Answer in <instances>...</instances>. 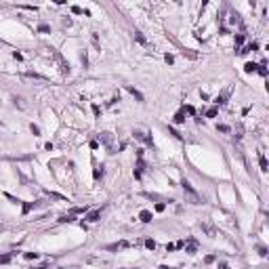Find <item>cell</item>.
<instances>
[{
    "label": "cell",
    "mask_w": 269,
    "mask_h": 269,
    "mask_svg": "<svg viewBox=\"0 0 269 269\" xmlns=\"http://www.w3.org/2000/svg\"><path fill=\"white\" fill-rule=\"evenodd\" d=\"M181 187H183V191L187 194V202H191V204H200V202H202V200H200V196H198V191L189 185L187 179H183V181H181Z\"/></svg>",
    "instance_id": "cell-1"
},
{
    "label": "cell",
    "mask_w": 269,
    "mask_h": 269,
    "mask_svg": "<svg viewBox=\"0 0 269 269\" xmlns=\"http://www.w3.org/2000/svg\"><path fill=\"white\" fill-rule=\"evenodd\" d=\"M101 143L109 149V153H114V137H112V132H101Z\"/></svg>",
    "instance_id": "cell-2"
},
{
    "label": "cell",
    "mask_w": 269,
    "mask_h": 269,
    "mask_svg": "<svg viewBox=\"0 0 269 269\" xmlns=\"http://www.w3.org/2000/svg\"><path fill=\"white\" fill-rule=\"evenodd\" d=\"M55 59H57V61H59V65H61V71H63V74H70V65L65 63V59L61 57L59 53H55Z\"/></svg>",
    "instance_id": "cell-3"
},
{
    "label": "cell",
    "mask_w": 269,
    "mask_h": 269,
    "mask_svg": "<svg viewBox=\"0 0 269 269\" xmlns=\"http://www.w3.org/2000/svg\"><path fill=\"white\" fill-rule=\"evenodd\" d=\"M126 91H128V93L132 95V97H135V99H137V101H139V103H143V95H141L139 91H137V88H135V86H126Z\"/></svg>",
    "instance_id": "cell-4"
},
{
    "label": "cell",
    "mask_w": 269,
    "mask_h": 269,
    "mask_svg": "<svg viewBox=\"0 0 269 269\" xmlns=\"http://www.w3.org/2000/svg\"><path fill=\"white\" fill-rule=\"evenodd\" d=\"M139 219H141L143 223H149V221L153 219V214H152L149 210H141V212H139Z\"/></svg>",
    "instance_id": "cell-5"
},
{
    "label": "cell",
    "mask_w": 269,
    "mask_h": 269,
    "mask_svg": "<svg viewBox=\"0 0 269 269\" xmlns=\"http://www.w3.org/2000/svg\"><path fill=\"white\" fill-rule=\"evenodd\" d=\"M173 122H175V124H183V122H185V112H183V109L177 112L175 118H173Z\"/></svg>",
    "instance_id": "cell-6"
},
{
    "label": "cell",
    "mask_w": 269,
    "mask_h": 269,
    "mask_svg": "<svg viewBox=\"0 0 269 269\" xmlns=\"http://www.w3.org/2000/svg\"><path fill=\"white\" fill-rule=\"evenodd\" d=\"M99 219H101V210H93V212H88V217H86V221H91V223L99 221Z\"/></svg>",
    "instance_id": "cell-7"
},
{
    "label": "cell",
    "mask_w": 269,
    "mask_h": 269,
    "mask_svg": "<svg viewBox=\"0 0 269 269\" xmlns=\"http://www.w3.org/2000/svg\"><path fill=\"white\" fill-rule=\"evenodd\" d=\"M128 242H118V244H112V246H107V250H122V248H128Z\"/></svg>",
    "instance_id": "cell-8"
},
{
    "label": "cell",
    "mask_w": 269,
    "mask_h": 269,
    "mask_svg": "<svg viewBox=\"0 0 269 269\" xmlns=\"http://www.w3.org/2000/svg\"><path fill=\"white\" fill-rule=\"evenodd\" d=\"M196 250H198V246H196V242L191 240V242L185 246V252H187V255H196Z\"/></svg>",
    "instance_id": "cell-9"
},
{
    "label": "cell",
    "mask_w": 269,
    "mask_h": 269,
    "mask_svg": "<svg viewBox=\"0 0 269 269\" xmlns=\"http://www.w3.org/2000/svg\"><path fill=\"white\" fill-rule=\"evenodd\" d=\"M227 95H229V91H225L223 95H219V97L214 99V105H217V107H219V105H223V103H225V99H227Z\"/></svg>",
    "instance_id": "cell-10"
},
{
    "label": "cell",
    "mask_w": 269,
    "mask_h": 269,
    "mask_svg": "<svg viewBox=\"0 0 269 269\" xmlns=\"http://www.w3.org/2000/svg\"><path fill=\"white\" fill-rule=\"evenodd\" d=\"M259 166H261V170H263V173L267 170V160H265V156H263L261 152H259Z\"/></svg>",
    "instance_id": "cell-11"
},
{
    "label": "cell",
    "mask_w": 269,
    "mask_h": 269,
    "mask_svg": "<svg viewBox=\"0 0 269 269\" xmlns=\"http://www.w3.org/2000/svg\"><path fill=\"white\" fill-rule=\"evenodd\" d=\"M76 221V214H63V217H59V223H71Z\"/></svg>",
    "instance_id": "cell-12"
},
{
    "label": "cell",
    "mask_w": 269,
    "mask_h": 269,
    "mask_svg": "<svg viewBox=\"0 0 269 269\" xmlns=\"http://www.w3.org/2000/svg\"><path fill=\"white\" fill-rule=\"evenodd\" d=\"M13 255H15V252H9V255H2V257H0V265H6V263H11V261H13Z\"/></svg>",
    "instance_id": "cell-13"
},
{
    "label": "cell",
    "mask_w": 269,
    "mask_h": 269,
    "mask_svg": "<svg viewBox=\"0 0 269 269\" xmlns=\"http://www.w3.org/2000/svg\"><path fill=\"white\" fill-rule=\"evenodd\" d=\"M257 67H259L257 63H246V65H244V71H246V74H252V71H257Z\"/></svg>",
    "instance_id": "cell-14"
},
{
    "label": "cell",
    "mask_w": 269,
    "mask_h": 269,
    "mask_svg": "<svg viewBox=\"0 0 269 269\" xmlns=\"http://www.w3.org/2000/svg\"><path fill=\"white\" fill-rule=\"evenodd\" d=\"M93 177H95V181H99V179L103 177V166H97V168H95V173H93Z\"/></svg>",
    "instance_id": "cell-15"
},
{
    "label": "cell",
    "mask_w": 269,
    "mask_h": 269,
    "mask_svg": "<svg viewBox=\"0 0 269 269\" xmlns=\"http://www.w3.org/2000/svg\"><path fill=\"white\" fill-rule=\"evenodd\" d=\"M235 132H238V135H235V141H240L242 137H244V126H242V124H238V128H235Z\"/></svg>",
    "instance_id": "cell-16"
},
{
    "label": "cell",
    "mask_w": 269,
    "mask_h": 269,
    "mask_svg": "<svg viewBox=\"0 0 269 269\" xmlns=\"http://www.w3.org/2000/svg\"><path fill=\"white\" fill-rule=\"evenodd\" d=\"M168 132H170V135H173L175 139H183V135H181L179 130H175V128H173V126H168Z\"/></svg>",
    "instance_id": "cell-17"
},
{
    "label": "cell",
    "mask_w": 269,
    "mask_h": 269,
    "mask_svg": "<svg viewBox=\"0 0 269 269\" xmlns=\"http://www.w3.org/2000/svg\"><path fill=\"white\" fill-rule=\"evenodd\" d=\"M135 40H137V42H141V44H147V40L143 38V34H141V32H135Z\"/></svg>",
    "instance_id": "cell-18"
},
{
    "label": "cell",
    "mask_w": 269,
    "mask_h": 269,
    "mask_svg": "<svg viewBox=\"0 0 269 269\" xmlns=\"http://www.w3.org/2000/svg\"><path fill=\"white\" fill-rule=\"evenodd\" d=\"M244 40H246V36H244V34H238V36H235V47L244 44Z\"/></svg>",
    "instance_id": "cell-19"
},
{
    "label": "cell",
    "mask_w": 269,
    "mask_h": 269,
    "mask_svg": "<svg viewBox=\"0 0 269 269\" xmlns=\"http://www.w3.org/2000/svg\"><path fill=\"white\" fill-rule=\"evenodd\" d=\"M38 32L47 34V32H51V25H47V23H40V25H38Z\"/></svg>",
    "instance_id": "cell-20"
},
{
    "label": "cell",
    "mask_w": 269,
    "mask_h": 269,
    "mask_svg": "<svg viewBox=\"0 0 269 269\" xmlns=\"http://www.w3.org/2000/svg\"><path fill=\"white\" fill-rule=\"evenodd\" d=\"M217 114H219V109H217V107H210V109L206 112V118H214Z\"/></svg>",
    "instance_id": "cell-21"
},
{
    "label": "cell",
    "mask_w": 269,
    "mask_h": 269,
    "mask_svg": "<svg viewBox=\"0 0 269 269\" xmlns=\"http://www.w3.org/2000/svg\"><path fill=\"white\" fill-rule=\"evenodd\" d=\"M202 227H204V231H206V234L210 235V238L214 235V227H212V225H202Z\"/></svg>",
    "instance_id": "cell-22"
},
{
    "label": "cell",
    "mask_w": 269,
    "mask_h": 269,
    "mask_svg": "<svg viewBox=\"0 0 269 269\" xmlns=\"http://www.w3.org/2000/svg\"><path fill=\"white\" fill-rule=\"evenodd\" d=\"M23 257L27 259V261H32V259H38V252H25Z\"/></svg>",
    "instance_id": "cell-23"
},
{
    "label": "cell",
    "mask_w": 269,
    "mask_h": 269,
    "mask_svg": "<svg viewBox=\"0 0 269 269\" xmlns=\"http://www.w3.org/2000/svg\"><path fill=\"white\" fill-rule=\"evenodd\" d=\"M217 130H221V132H229V126H227V124H219V126H217Z\"/></svg>",
    "instance_id": "cell-24"
},
{
    "label": "cell",
    "mask_w": 269,
    "mask_h": 269,
    "mask_svg": "<svg viewBox=\"0 0 269 269\" xmlns=\"http://www.w3.org/2000/svg\"><path fill=\"white\" fill-rule=\"evenodd\" d=\"M183 112H187L189 116H196V107H191V105H187L185 109H183Z\"/></svg>",
    "instance_id": "cell-25"
},
{
    "label": "cell",
    "mask_w": 269,
    "mask_h": 269,
    "mask_svg": "<svg viewBox=\"0 0 269 269\" xmlns=\"http://www.w3.org/2000/svg\"><path fill=\"white\" fill-rule=\"evenodd\" d=\"M164 208H166L164 202H158V204H156V210H158V212H164Z\"/></svg>",
    "instance_id": "cell-26"
},
{
    "label": "cell",
    "mask_w": 269,
    "mask_h": 269,
    "mask_svg": "<svg viewBox=\"0 0 269 269\" xmlns=\"http://www.w3.org/2000/svg\"><path fill=\"white\" fill-rule=\"evenodd\" d=\"M145 246H147L149 250H153V248H156V242H153V240H145Z\"/></svg>",
    "instance_id": "cell-27"
},
{
    "label": "cell",
    "mask_w": 269,
    "mask_h": 269,
    "mask_svg": "<svg viewBox=\"0 0 269 269\" xmlns=\"http://www.w3.org/2000/svg\"><path fill=\"white\" fill-rule=\"evenodd\" d=\"M259 255H261V257H267V248H265V246H259Z\"/></svg>",
    "instance_id": "cell-28"
},
{
    "label": "cell",
    "mask_w": 269,
    "mask_h": 269,
    "mask_svg": "<svg viewBox=\"0 0 269 269\" xmlns=\"http://www.w3.org/2000/svg\"><path fill=\"white\" fill-rule=\"evenodd\" d=\"M93 114H95V118L101 116V109H99V105H93Z\"/></svg>",
    "instance_id": "cell-29"
},
{
    "label": "cell",
    "mask_w": 269,
    "mask_h": 269,
    "mask_svg": "<svg viewBox=\"0 0 269 269\" xmlns=\"http://www.w3.org/2000/svg\"><path fill=\"white\" fill-rule=\"evenodd\" d=\"M30 128H32V132H34L36 137H40V128H38V126H36V124H32V126H30Z\"/></svg>",
    "instance_id": "cell-30"
},
{
    "label": "cell",
    "mask_w": 269,
    "mask_h": 269,
    "mask_svg": "<svg viewBox=\"0 0 269 269\" xmlns=\"http://www.w3.org/2000/svg\"><path fill=\"white\" fill-rule=\"evenodd\" d=\"M164 61H166V63H175V57H173V55H164Z\"/></svg>",
    "instance_id": "cell-31"
},
{
    "label": "cell",
    "mask_w": 269,
    "mask_h": 269,
    "mask_svg": "<svg viewBox=\"0 0 269 269\" xmlns=\"http://www.w3.org/2000/svg\"><path fill=\"white\" fill-rule=\"evenodd\" d=\"M212 261H214V255H208V257L204 259V263H206V265H210Z\"/></svg>",
    "instance_id": "cell-32"
},
{
    "label": "cell",
    "mask_w": 269,
    "mask_h": 269,
    "mask_svg": "<svg viewBox=\"0 0 269 269\" xmlns=\"http://www.w3.org/2000/svg\"><path fill=\"white\" fill-rule=\"evenodd\" d=\"M71 13H76V15H82L84 11H82L80 6H71Z\"/></svg>",
    "instance_id": "cell-33"
},
{
    "label": "cell",
    "mask_w": 269,
    "mask_h": 269,
    "mask_svg": "<svg viewBox=\"0 0 269 269\" xmlns=\"http://www.w3.org/2000/svg\"><path fill=\"white\" fill-rule=\"evenodd\" d=\"M13 57L17 59V61H21V59H23V55H21V53H17V51H15V53H13Z\"/></svg>",
    "instance_id": "cell-34"
},
{
    "label": "cell",
    "mask_w": 269,
    "mask_h": 269,
    "mask_svg": "<svg viewBox=\"0 0 269 269\" xmlns=\"http://www.w3.org/2000/svg\"><path fill=\"white\" fill-rule=\"evenodd\" d=\"M99 147V141H91V149H97Z\"/></svg>",
    "instance_id": "cell-35"
},
{
    "label": "cell",
    "mask_w": 269,
    "mask_h": 269,
    "mask_svg": "<svg viewBox=\"0 0 269 269\" xmlns=\"http://www.w3.org/2000/svg\"><path fill=\"white\" fill-rule=\"evenodd\" d=\"M219 269H229V267H227L225 263H219Z\"/></svg>",
    "instance_id": "cell-36"
},
{
    "label": "cell",
    "mask_w": 269,
    "mask_h": 269,
    "mask_svg": "<svg viewBox=\"0 0 269 269\" xmlns=\"http://www.w3.org/2000/svg\"><path fill=\"white\" fill-rule=\"evenodd\" d=\"M160 269H170V267H166V265H162V267H160Z\"/></svg>",
    "instance_id": "cell-37"
}]
</instances>
